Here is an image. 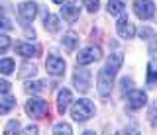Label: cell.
I'll return each mask as SVG.
<instances>
[{
  "instance_id": "ffe728a7",
  "label": "cell",
  "mask_w": 157,
  "mask_h": 135,
  "mask_svg": "<svg viewBox=\"0 0 157 135\" xmlns=\"http://www.w3.org/2000/svg\"><path fill=\"white\" fill-rule=\"evenodd\" d=\"M12 27H14V24L8 18L6 10H4V8H0V30H12Z\"/></svg>"
},
{
  "instance_id": "1f68e13d",
  "label": "cell",
  "mask_w": 157,
  "mask_h": 135,
  "mask_svg": "<svg viewBox=\"0 0 157 135\" xmlns=\"http://www.w3.org/2000/svg\"><path fill=\"white\" fill-rule=\"evenodd\" d=\"M53 2H55V4H63V2H65V0H53Z\"/></svg>"
},
{
  "instance_id": "cb8c5ba5",
  "label": "cell",
  "mask_w": 157,
  "mask_h": 135,
  "mask_svg": "<svg viewBox=\"0 0 157 135\" xmlns=\"http://www.w3.org/2000/svg\"><path fill=\"white\" fill-rule=\"evenodd\" d=\"M8 135H14V133H18L20 131V122L18 119H12V122H8L6 123V129H4Z\"/></svg>"
},
{
  "instance_id": "ac0fdd59",
  "label": "cell",
  "mask_w": 157,
  "mask_h": 135,
  "mask_svg": "<svg viewBox=\"0 0 157 135\" xmlns=\"http://www.w3.org/2000/svg\"><path fill=\"white\" fill-rule=\"evenodd\" d=\"M45 90V80H29V82H26V92L29 94H39Z\"/></svg>"
},
{
  "instance_id": "44dd1931",
  "label": "cell",
  "mask_w": 157,
  "mask_h": 135,
  "mask_svg": "<svg viewBox=\"0 0 157 135\" xmlns=\"http://www.w3.org/2000/svg\"><path fill=\"white\" fill-rule=\"evenodd\" d=\"M0 73L2 75H12L14 73V59H2L0 61Z\"/></svg>"
},
{
  "instance_id": "f546056e",
  "label": "cell",
  "mask_w": 157,
  "mask_h": 135,
  "mask_svg": "<svg viewBox=\"0 0 157 135\" xmlns=\"http://www.w3.org/2000/svg\"><path fill=\"white\" fill-rule=\"evenodd\" d=\"M26 133H29V135L37 133V127H36V125H28V127H26Z\"/></svg>"
},
{
  "instance_id": "52a82bcc",
  "label": "cell",
  "mask_w": 157,
  "mask_h": 135,
  "mask_svg": "<svg viewBox=\"0 0 157 135\" xmlns=\"http://www.w3.org/2000/svg\"><path fill=\"white\" fill-rule=\"evenodd\" d=\"M126 104H128V108H132V110H140L147 104V94L144 90H128Z\"/></svg>"
},
{
  "instance_id": "3957f363",
  "label": "cell",
  "mask_w": 157,
  "mask_h": 135,
  "mask_svg": "<svg viewBox=\"0 0 157 135\" xmlns=\"http://www.w3.org/2000/svg\"><path fill=\"white\" fill-rule=\"evenodd\" d=\"M26 114L32 115V118H36V119H41L49 114V106H47L45 100H41V98H32V100H28V104H26Z\"/></svg>"
},
{
  "instance_id": "603a6c76",
  "label": "cell",
  "mask_w": 157,
  "mask_h": 135,
  "mask_svg": "<svg viewBox=\"0 0 157 135\" xmlns=\"http://www.w3.org/2000/svg\"><path fill=\"white\" fill-rule=\"evenodd\" d=\"M53 133H65V135H71V133H73V127H71L69 123L61 122V123H55V125H53Z\"/></svg>"
},
{
  "instance_id": "8992f818",
  "label": "cell",
  "mask_w": 157,
  "mask_h": 135,
  "mask_svg": "<svg viewBox=\"0 0 157 135\" xmlns=\"http://www.w3.org/2000/svg\"><path fill=\"white\" fill-rule=\"evenodd\" d=\"M134 12L140 20H149L155 14V4L151 0H134Z\"/></svg>"
},
{
  "instance_id": "e0dca14e",
  "label": "cell",
  "mask_w": 157,
  "mask_h": 135,
  "mask_svg": "<svg viewBox=\"0 0 157 135\" xmlns=\"http://www.w3.org/2000/svg\"><path fill=\"white\" fill-rule=\"evenodd\" d=\"M61 45L65 47L67 51H75L77 45H78V35H77V33H73V31L65 33V35H63V39H61Z\"/></svg>"
},
{
  "instance_id": "5b68a950",
  "label": "cell",
  "mask_w": 157,
  "mask_h": 135,
  "mask_svg": "<svg viewBox=\"0 0 157 135\" xmlns=\"http://www.w3.org/2000/svg\"><path fill=\"white\" fill-rule=\"evenodd\" d=\"M73 84H75V88L78 90V92H88L90 90V71L86 69H78L75 71V75H73Z\"/></svg>"
},
{
  "instance_id": "484cf974",
  "label": "cell",
  "mask_w": 157,
  "mask_h": 135,
  "mask_svg": "<svg viewBox=\"0 0 157 135\" xmlns=\"http://www.w3.org/2000/svg\"><path fill=\"white\" fill-rule=\"evenodd\" d=\"M82 4H85V8H86L88 12L94 14L98 10V6H100V0H82Z\"/></svg>"
},
{
  "instance_id": "ba28073f",
  "label": "cell",
  "mask_w": 157,
  "mask_h": 135,
  "mask_svg": "<svg viewBox=\"0 0 157 135\" xmlns=\"http://www.w3.org/2000/svg\"><path fill=\"white\" fill-rule=\"evenodd\" d=\"M65 59H61V57H57V55H49L47 57V61H45V69H47V73L49 75H53V76H61L63 73H65Z\"/></svg>"
},
{
  "instance_id": "4dcf8cb0",
  "label": "cell",
  "mask_w": 157,
  "mask_h": 135,
  "mask_svg": "<svg viewBox=\"0 0 157 135\" xmlns=\"http://www.w3.org/2000/svg\"><path fill=\"white\" fill-rule=\"evenodd\" d=\"M140 35H141V37H149V35H151V30H147V27H144V30L140 31Z\"/></svg>"
},
{
  "instance_id": "30bf717a",
  "label": "cell",
  "mask_w": 157,
  "mask_h": 135,
  "mask_svg": "<svg viewBox=\"0 0 157 135\" xmlns=\"http://www.w3.org/2000/svg\"><path fill=\"white\" fill-rule=\"evenodd\" d=\"M116 31H118V35H120L122 39H134V35H136L134 24L128 22L126 16H122L120 20H118V24H116Z\"/></svg>"
},
{
  "instance_id": "83f0119b",
  "label": "cell",
  "mask_w": 157,
  "mask_h": 135,
  "mask_svg": "<svg viewBox=\"0 0 157 135\" xmlns=\"http://www.w3.org/2000/svg\"><path fill=\"white\" fill-rule=\"evenodd\" d=\"M120 86H122V92L132 90V78H122V80H120Z\"/></svg>"
},
{
  "instance_id": "4316f807",
  "label": "cell",
  "mask_w": 157,
  "mask_h": 135,
  "mask_svg": "<svg viewBox=\"0 0 157 135\" xmlns=\"http://www.w3.org/2000/svg\"><path fill=\"white\" fill-rule=\"evenodd\" d=\"M147 118H149V122L157 125V102H153L149 106V114H147Z\"/></svg>"
},
{
  "instance_id": "5bb4252c",
  "label": "cell",
  "mask_w": 157,
  "mask_h": 135,
  "mask_svg": "<svg viewBox=\"0 0 157 135\" xmlns=\"http://www.w3.org/2000/svg\"><path fill=\"white\" fill-rule=\"evenodd\" d=\"M14 108H16V98H14V96H10L8 92L0 94V115L12 112Z\"/></svg>"
},
{
  "instance_id": "d6986e66",
  "label": "cell",
  "mask_w": 157,
  "mask_h": 135,
  "mask_svg": "<svg viewBox=\"0 0 157 135\" xmlns=\"http://www.w3.org/2000/svg\"><path fill=\"white\" fill-rule=\"evenodd\" d=\"M149 57H151L149 67L157 71V35H153V37H151V41H149Z\"/></svg>"
},
{
  "instance_id": "4fadbf2b",
  "label": "cell",
  "mask_w": 157,
  "mask_h": 135,
  "mask_svg": "<svg viewBox=\"0 0 157 135\" xmlns=\"http://www.w3.org/2000/svg\"><path fill=\"white\" fill-rule=\"evenodd\" d=\"M78 14H81V10H78V6H75V4H61V16L63 20L73 24L75 20H78Z\"/></svg>"
},
{
  "instance_id": "8fae6325",
  "label": "cell",
  "mask_w": 157,
  "mask_h": 135,
  "mask_svg": "<svg viewBox=\"0 0 157 135\" xmlns=\"http://www.w3.org/2000/svg\"><path fill=\"white\" fill-rule=\"evenodd\" d=\"M16 53L18 55H22L24 59H29V57H37L39 53H41V49H39V45H32V43H24V41H20L16 43Z\"/></svg>"
},
{
  "instance_id": "277c9868",
  "label": "cell",
  "mask_w": 157,
  "mask_h": 135,
  "mask_svg": "<svg viewBox=\"0 0 157 135\" xmlns=\"http://www.w3.org/2000/svg\"><path fill=\"white\" fill-rule=\"evenodd\" d=\"M100 59H102V49L98 45H88L85 49H81L78 55H77L78 65H90V63H96Z\"/></svg>"
},
{
  "instance_id": "7402d4cb",
  "label": "cell",
  "mask_w": 157,
  "mask_h": 135,
  "mask_svg": "<svg viewBox=\"0 0 157 135\" xmlns=\"http://www.w3.org/2000/svg\"><path fill=\"white\" fill-rule=\"evenodd\" d=\"M37 73L36 65H29V63H24L22 65V73H20V78H26V76H33Z\"/></svg>"
},
{
  "instance_id": "2e32d148",
  "label": "cell",
  "mask_w": 157,
  "mask_h": 135,
  "mask_svg": "<svg viewBox=\"0 0 157 135\" xmlns=\"http://www.w3.org/2000/svg\"><path fill=\"white\" fill-rule=\"evenodd\" d=\"M43 27H45L49 33H57L59 27H61V24H59V18L53 16V14H45V18H43Z\"/></svg>"
},
{
  "instance_id": "6da1fadb",
  "label": "cell",
  "mask_w": 157,
  "mask_h": 135,
  "mask_svg": "<svg viewBox=\"0 0 157 135\" xmlns=\"http://www.w3.org/2000/svg\"><path fill=\"white\" fill-rule=\"evenodd\" d=\"M124 63V57L122 53H112L108 57L106 65L98 71V76H96V88H98V94L100 96H110L112 92V86H114V76L118 73V69L122 67Z\"/></svg>"
},
{
  "instance_id": "d4e9b609",
  "label": "cell",
  "mask_w": 157,
  "mask_h": 135,
  "mask_svg": "<svg viewBox=\"0 0 157 135\" xmlns=\"http://www.w3.org/2000/svg\"><path fill=\"white\" fill-rule=\"evenodd\" d=\"M10 45H12V39H10L8 35H4V33H0V53L8 51Z\"/></svg>"
},
{
  "instance_id": "9a60e30c",
  "label": "cell",
  "mask_w": 157,
  "mask_h": 135,
  "mask_svg": "<svg viewBox=\"0 0 157 135\" xmlns=\"http://www.w3.org/2000/svg\"><path fill=\"white\" fill-rule=\"evenodd\" d=\"M106 10L110 16H122L126 10V4H124V0H108Z\"/></svg>"
},
{
  "instance_id": "f1b7e54d",
  "label": "cell",
  "mask_w": 157,
  "mask_h": 135,
  "mask_svg": "<svg viewBox=\"0 0 157 135\" xmlns=\"http://www.w3.org/2000/svg\"><path fill=\"white\" fill-rule=\"evenodd\" d=\"M4 92H10V82L0 78V94H4Z\"/></svg>"
},
{
  "instance_id": "9c48e42d",
  "label": "cell",
  "mask_w": 157,
  "mask_h": 135,
  "mask_svg": "<svg viewBox=\"0 0 157 135\" xmlns=\"http://www.w3.org/2000/svg\"><path fill=\"white\" fill-rule=\"evenodd\" d=\"M18 14L20 18H22V22H33L37 16V4L36 2H22L18 6Z\"/></svg>"
},
{
  "instance_id": "7a4b0ae2",
  "label": "cell",
  "mask_w": 157,
  "mask_h": 135,
  "mask_svg": "<svg viewBox=\"0 0 157 135\" xmlns=\"http://www.w3.org/2000/svg\"><path fill=\"white\" fill-rule=\"evenodd\" d=\"M94 112H96L94 104H92L90 100H86V98H81L78 102H75V106H73L71 115H73L75 122H86V119H90L92 115H94Z\"/></svg>"
},
{
  "instance_id": "7c38bea8",
  "label": "cell",
  "mask_w": 157,
  "mask_h": 135,
  "mask_svg": "<svg viewBox=\"0 0 157 135\" xmlns=\"http://www.w3.org/2000/svg\"><path fill=\"white\" fill-rule=\"evenodd\" d=\"M71 102H73V94H71V90L61 88V90H59V94H57V110H59V114H65Z\"/></svg>"
}]
</instances>
